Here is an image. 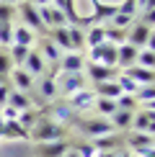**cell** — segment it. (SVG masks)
I'll use <instances>...</instances> for the list:
<instances>
[{
  "label": "cell",
  "mask_w": 155,
  "mask_h": 157,
  "mask_svg": "<svg viewBox=\"0 0 155 157\" xmlns=\"http://www.w3.org/2000/svg\"><path fill=\"white\" fill-rule=\"evenodd\" d=\"M134 64L153 70V67H155V54H153V49H145V47H142V49L137 52V62H134Z\"/></svg>",
  "instance_id": "34"
},
{
  "label": "cell",
  "mask_w": 155,
  "mask_h": 157,
  "mask_svg": "<svg viewBox=\"0 0 155 157\" xmlns=\"http://www.w3.org/2000/svg\"><path fill=\"white\" fill-rule=\"evenodd\" d=\"M153 98H155L153 85H140V88L134 90V101H137V106H145V111H155Z\"/></svg>",
  "instance_id": "25"
},
{
  "label": "cell",
  "mask_w": 155,
  "mask_h": 157,
  "mask_svg": "<svg viewBox=\"0 0 155 157\" xmlns=\"http://www.w3.org/2000/svg\"><path fill=\"white\" fill-rule=\"evenodd\" d=\"M147 3H153V0H137V8H142V5H147Z\"/></svg>",
  "instance_id": "48"
},
{
  "label": "cell",
  "mask_w": 155,
  "mask_h": 157,
  "mask_svg": "<svg viewBox=\"0 0 155 157\" xmlns=\"http://www.w3.org/2000/svg\"><path fill=\"white\" fill-rule=\"evenodd\" d=\"M8 93H10V88H8L5 82H0V108L8 103Z\"/></svg>",
  "instance_id": "42"
},
{
  "label": "cell",
  "mask_w": 155,
  "mask_h": 157,
  "mask_svg": "<svg viewBox=\"0 0 155 157\" xmlns=\"http://www.w3.org/2000/svg\"><path fill=\"white\" fill-rule=\"evenodd\" d=\"M13 44V23H0V47Z\"/></svg>",
  "instance_id": "37"
},
{
  "label": "cell",
  "mask_w": 155,
  "mask_h": 157,
  "mask_svg": "<svg viewBox=\"0 0 155 157\" xmlns=\"http://www.w3.org/2000/svg\"><path fill=\"white\" fill-rule=\"evenodd\" d=\"M29 3H31V5H36V8H39V5H52V0H29Z\"/></svg>",
  "instance_id": "44"
},
{
  "label": "cell",
  "mask_w": 155,
  "mask_h": 157,
  "mask_svg": "<svg viewBox=\"0 0 155 157\" xmlns=\"http://www.w3.org/2000/svg\"><path fill=\"white\" fill-rule=\"evenodd\" d=\"M62 157H80V155H78V152H75V149H73V147H70V149H67V152H65Z\"/></svg>",
  "instance_id": "45"
},
{
  "label": "cell",
  "mask_w": 155,
  "mask_h": 157,
  "mask_svg": "<svg viewBox=\"0 0 155 157\" xmlns=\"http://www.w3.org/2000/svg\"><path fill=\"white\" fill-rule=\"evenodd\" d=\"M39 18H42L44 29H60V26H67V18H65V13L60 8H54V5H39Z\"/></svg>",
  "instance_id": "6"
},
{
  "label": "cell",
  "mask_w": 155,
  "mask_h": 157,
  "mask_svg": "<svg viewBox=\"0 0 155 157\" xmlns=\"http://www.w3.org/2000/svg\"><path fill=\"white\" fill-rule=\"evenodd\" d=\"M85 67V54L83 52H65L57 62V70L60 72H83Z\"/></svg>",
  "instance_id": "9"
},
{
  "label": "cell",
  "mask_w": 155,
  "mask_h": 157,
  "mask_svg": "<svg viewBox=\"0 0 155 157\" xmlns=\"http://www.w3.org/2000/svg\"><path fill=\"white\" fill-rule=\"evenodd\" d=\"M90 144L98 149V152H116V149L124 144V139H121V136L114 132V134H106V136H96Z\"/></svg>",
  "instance_id": "16"
},
{
  "label": "cell",
  "mask_w": 155,
  "mask_h": 157,
  "mask_svg": "<svg viewBox=\"0 0 155 157\" xmlns=\"http://www.w3.org/2000/svg\"><path fill=\"white\" fill-rule=\"evenodd\" d=\"M67 34H70V47H73V52H80L85 47V29H80V26H67Z\"/></svg>",
  "instance_id": "28"
},
{
  "label": "cell",
  "mask_w": 155,
  "mask_h": 157,
  "mask_svg": "<svg viewBox=\"0 0 155 157\" xmlns=\"http://www.w3.org/2000/svg\"><path fill=\"white\" fill-rule=\"evenodd\" d=\"M39 57H42L44 62H49V64H57L60 57H62V52H60V47H57L49 36H44L42 41H39Z\"/></svg>",
  "instance_id": "14"
},
{
  "label": "cell",
  "mask_w": 155,
  "mask_h": 157,
  "mask_svg": "<svg viewBox=\"0 0 155 157\" xmlns=\"http://www.w3.org/2000/svg\"><path fill=\"white\" fill-rule=\"evenodd\" d=\"M16 16L21 18V26H26V29H31V31H42V34L47 31V29H44V23H42V18H39L36 5H31L29 0H21V3H18Z\"/></svg>",
  "instance_id": "2"
},
{
  "label": "cell",
  "mask_w": 155,
  "mask_h": 157,
  "mask_svg": "<svg viewBox=\"0 0 155 157\" xmlns=\"http://www.w3.org/2000/svg\"><path fill=\"white\" fill-rule=\"evenodd\" d=\"M127 44L137 49H153V26H145V23H134L127 29Z\"/></svg>",
  "instance_id": "3"
},
{
  "label": "cell",
  "mask_w": 155,
  "mask_h": 157,
  "mask_svg": "<svg viewBox=\"0 0 155 157\" xmlns=\"http://www.w3.org/2000/svg\"><path fill=\"white\" fill-rule=\"evenodd\" d=\"M29 52H31V47H21V44H10V52H8V57H10V62L13 64H21L26 62V57H29Z\"/></svg>",
  "instance_id": "32"
},
{
  "label": "cell",
  "mask_w": 155,
  "mask_h": 157,
  "mask_svg": "<svg viewBox=\"0 0 155 157\" xmlns=\"http://www.w3.org/2000/svg\"><path fill=\"white\" fill-rule=\"evenodd\" d=\"M116 10L124 13V16H132V18H134V13H137L140 8H137V0H121V3L116 5Z\"/></svg>",
  "instance_id": "39"
},
{
  "label": "cell",
  "mask_w": 155,
  "mask_h": 157,
  "mask_svg": "<svg viewBox=\"0 0 155 157\" xmlns=\"http://www.w3.org/2000/svg\"><path fill=\"white\" fill-rule=\"evenodd\" d=\"M10 80L16 85V90H23V93H29V90H34V77L26 72L23 67L18 70H10Z\"/></svg>",
  "instance_id": "19"
},
{
  "label": "cell",
  "mask_w": 155,
  "mask_h": 157,
  "mask_svg": "<svg viewBox=\"0 0 155 157\" xmlns=\"http://www.w3.org/2000/svg\"><path fill=\"white\" fill-rule=\"evenodd\" d=\"M0 3H5V5H18L21 0H0Z\"/></svg>",
  "instance_id": "46"
},
{
  "label": "cell",
  "mask_w": 155,
  "mask_h": 157,
  "mask_svg": "<svg viewBox=\"0 0 155 157\" xmlns=\"http://www.w3.org/2000/svg\"><path fill=\"white\" fill-rule=\"evenodd\" d=\"M127 77H132L137 85H153V70H147V67H140V64H132V67H127V70H121Z\"/></svg>",
  "instance_id": "18"
},
{
  "label": "cell",
  "mask_w": 155,
  "mask_h": 157,
  "mask_svg": "<svg viewBox=\"0 0 155 157\" xmlns=\"http://www.w3.org/2000/svg\"><path fill=\"white\" fill-rule=\"evenodd\" d=\"M93 108L101 113V119H109V116L116 111V101H111V98H96Z\"/></svg>",
  "instance_id": "31"
},
{
  "label": "cell",
  "mask_w": 155,
  "mask_h": 157,
  "mask_svg": "<svg viewBox=\"0 0 155 157\" xmlns=\"http://www.w3.org/2000/svg\"><path fill=\"white\" fill-rule=\"evenodd\" d=\"M36 41L34 31L26 29V26H13V44H21V47H31Z\"/></svg>",
  "instance_id": "27"
},
{
  "label": "cell",
  "mask_w": 155,
  "mask_h": 157,
  "mask_svg": "<svg viewBox=\"0 0 155 157\" xmlns=\"http://www.w3.org/2000/svg\"><path fill=\"white\" fill-rule=\"evenodd\" d=\"M5 106L16 108V111H29V108H34V106H31V101H29V93H23V90H10V93H8V103H5Z\"/></svg>",
  "instance_id": "24"
},
{
  "label": "cell",
  "mask_w": 155,
  "mask_h": 157,
  "mask_svg": "<svg viewBox=\"0 0 155 157\" xmlns=\"http://www.w3.org/2000/svg\"><path fill=\"white\" fill-rule=\"evenodd\" d=\"M21 67H23L31 77H34V80H39V77L47 75V62H44L42 57H39V52H34V49L29 52V57H26V62L21 64Z\"/></svg>",
  "instance_id": "12"
},
{
  "label": "cell",
  "mask_w": 155,
  "mask_h": 157,
  "mask_svg": "<svg viewBox=\"0 0 155 157\" xmlns=\"http://www.w3.org/2000/svg\"><path fill=\"white\" fill-rule=\"evenodd\" d=\"M93 103H96V93H93V90H88V88H83V90H78V93L70 95L67 106L78 113V111H88V108H93Z\"/></svg>",
  "instance_id": "10"
},
{
  "label": "cell",
  "mask_w": 155,
  "mask_h": 157,
  "mask_svg": "<svg viewBox=\"0 0 155 157\" xmlns=\"http://www.w3.org/2000/svg\"><path fill=\"white\" fill-rule=\"evenodd\" d=\"M96 157H114V152H98Z\"/></svg>",
  "instance_id": "47"
},
{
  "label": "cell",
  "mask_w": 155,
  "mask_h": 157,
  "mask_svg": "<svg viewBox=\"0 0 155 157\" xmlns=\"http://www.w3.org/2000/svg\"><path fill=\"white\" fill-rule=\"evenodd\" d=\"M140 157H153V147H142V149H134Z\"/></svg>",
  "instance_id": "43"
},
{
  "label": "cell",
  "mask_w": 155,
  "mask_h": 157,
  "mask_svg": "<svg viewBox=\"0 0 155 157\" xmlns=\"http://www.w3.org/2000/svg\"><path fill=\"white\" fill-rule=\"evenodd\" d=\"M93 93H96V98H111V101H116L121 95V88H119V82L114 77V80H106V82H96Z\"/></svg>",
  "instance_id": "17"
},
{
  "label": "cell",
  "mask_w": 155,
  "mask_h": 157,
  "mask_svg": "<svg viewBox=\"0 0 155 157\" xmlns=\"http://www.w3.org/2000/svg\"><path fill=\"white\" fill-rule=\"evenodd\" d=\"M116 108H121V111H137V101H134V95H127V93H121L119 98H116Z\"/></svg>",
  "instance_id": "36"
},
{
  "label": "cell",
  "mask_w": 155,
  "mask_h": 157,
  "mask_svg": "<svg viewBox=\"0 0 155 157\" xmlns=\"http://www.w3.org/2000/svg\"><path fill=\"white\" fill-rule=\"evenodd\" d=\"M13 16H16V8H13V5L0 3V23H10Z\"/></svg>",
  "instance_id": "41"
},
{
  "label": "cell",
  "mask_w": 155,
  "mask_h": 157,
  "mask_svg": "<svg viewBox=\"0 0 155 157\" xmlns=\"http://www.w3.org/2000/svg\"><path fill=\"white\" fill-rule=\"evenodd\" d=\"M132 116H134V111H121V108H116L114 113L109 116V124H111L114 132H119V129H129V126H132Z\"/></svg>",
  "instance_id": "22"
},
{
  "label": "cell",
  "mask_w": 155,
  "mask_h": 157,
  "mask_svg": "<svg viewBox=\"0 0 155 157\" xmlns=\"http://www.w3.org/2000/svg\"><path fill=\"white\" fill-rule=\"evenodd\" d=\"M98 44H103V26L93 23L90 29H85V47L93 49V47H98Z\"/></svg>",
  "instance_id": "30"
},
{
  "label": "cell",
  "mask_w": 155,
  "mask_h": 157,
  "mask_svg": "<svg viewBox=\"0 0 155 157\" xmlns=\"http://www.w3.org/2000/svg\"><path fill=\"white\" fill-rule=\"evenodd\" d=\"M54 82H57V93L73 95V93L85 88V75L83 72H60V77H57Z\"/></svg>",
  "instance_id": "4"
},
{
  "label": "cell",
  "mask_w": 155,
  "mask_h": 157,
  "mask_svg": "<svg viewBox=\"0 0 155 157\" xmlns=\"http://www.w3.org/2000/svg\"><path fill=\"white\" fill-rule=\"evenodd\" d=\"M18 124H21V126L26 129V132H31V126H34V124L39 121V111L36 108H29V111H21V113H18V119H16Z\"/></svg>",
  "instance_id": "33"
},
{
  "label": "cell",
  "mask_w": 155,
  "mask_h": 157,
  "mask_svg": "<svg viewBox=\"0 0 155 157\" xmlns=\"http://www.w3.org/2000/svg\"><path fill=\"white\" fill-rule=\"evenodd\" d=\"M114 26V29H129V26H132V16H124V13H119L116 10L114 16H111V21H109Z\"/></svg>",
  "instance_id": "38"
},
{
  "label": "cell",
  "mask_w": 155,
  "mask_h": 157,
  "mask_svg": "<svg viewBox=\"0 0 155 157\" xmlns=\"http://www.w3.org/2000/svg\"><path fill=\"white\" fill-rule=\"evenodd\" d=\"M155 113H153V111H145V108H137V111H134V116H132V126H129V129H132V132H147V134H153L155 132Z\"/></svg>",
  "instance_id": "11"
},
{
  "label": "cell",
  "mask_w": 155,
  "mask_h": 157,
  "mask_svg": "<svg viewBox=\"0 0 155 157\" xmlns=\"http://www.w3.org/2000/svg\"><path fill=\"white\" fill-rule=\"evenodd\" d=\"M85 62H98L103 67H116V47L109 44V41H103V44H98V47H93L88 52Z\"/></svg>",
  "instance_id": "5"
},
{
  "label": "cell",
  "mask_w": 155,
  "mask_h": 157,
  "mask_svg": "<svg viewBox=\"0 0 155 157\" xmlns=\"http://www.w3.org/2000/svg\"><path fill=\"white\" fill-rule=\"evenodd\" d=\"M0 139H31V136H29V132H26L18 121H5L3 136H0Z\"/></svg>",
  "instance_id": "26"
},
{
  "label": "cell",
  "mask_w": 155,
  "mask_h": 157,
  "mask_svg": "<svg viewBox=\"0 0 155 157\" xmlns=\"http://www.w3.org/2000/svg\"><path fill=\"white\" fill-rule=\"evenodd\" d=\"M70 149L67 139H57V142H42L39 144V157H62Z\"/></svg>",
  "instance_id": "15"
},
{
  "label": "cell",
  "mask_w": 155,
  "mask_h": 157,
  "mask_svg": "<svg viewBox=\"0 0 155 157\" xmlns=\"http://www.w3.org/2000/svg\"><path fill=\"white\" fill-rule=\"evenodd\" d=\"M78 126L83 129L85 134H90L96 139V136H106V134H114V129H111V124H109V119H83V121H75Z\"/></svg>",
  "instance_id": "8"
},
{
  "label": "cell",
  "mask_w": 155,
  "mask_h": 157,
  "mask_svg": "<svg viewBox=\"0 0 155 157\" xmlns=\"http://www.w3.org/2000/svg\"><path fill=\"white\" fill-rule=\"evenodd\" d=\"M116 82H119V88H121V93H127V95H134V90L140 88V85L134 82L132 77H127L124 72H119V75H116Z\"/></svg>",
  "instance_id": "35"
},
{
  "label": "cell",
  "mask_w": 155,
  "mask_h": 157,
  "mask_svg": "<svg viewBox=\"0 0 155 157\" xmlns=\"http://www.w3.org/2000/svg\"><path fill=\"white\" fill-rule=\"evenodd\" d=\"M83 75L90 77V80H93V85H96V82L114 80L119 72H116V67H103V64H98V62H85V67H83Z\"/></svg>",
  "instance_id": "7"
},
{
  "label": "cell",
  "mask_w": 155,
  "mask_h": 157,
  "mask_svg": "<svg viewBox=\"0 0 155 157\" xmlns=\"http://www.w3.org/2000/svg\"><path fill=\"white\" fill-rule=\"evenodd\" d=\"M137 47H132V44H119L116 47V67H121V70H127V67H132L134 62H137Z\"/></svg>",
  "instance_id": "13"
},
{
  "label": "cell",
  "mask_w": 155,
  "mask_h": 157,
  "mask_svg": "<svg viewBox=\"0 0 155 157\" xmlns=\"http://www.w3.org/2000/svg\"><path fill=\"white\" fill-rule=\"evenodd\" d=\"M70 147H73L80 157H96V155H98V149H96L93 144H88V142H85V144H83V142H80V144H70Z\"/></svg>",
  "instance_id": "40"
},
{
  "label": "cell",
  "mask_w": 155,
  "mask_h": 157,
  "mask_svg": "<svg viewBox=\"0 0 155 157\" xmlns=\"http://www.w3.org/2000/svg\"><path fill=\"white\" fill-rule=\"evenodd\" d=\"M49 39L60 47V52L65 54V52H73V47H70V34H67V26H60V29H49Z\"/></svg>",
  "instance_id": "23"
},
{
  "label": "cell",
  "mask_w": 155,
  "mask_h": 157,
  "mask_svg": "<svg viewBox=\"0 0 155 157\" xmlns=\"http://www.w3.org/2000/svg\"><path fill=\"white\" fill-rule=\"evenodd\" d=\"M124 144L129 149H142V147H153V134L147 132H132L124 136Z\"/></svg>",
  "instance_id": "21"
},
{
  "label": "cell",
  "mask_w": 155,
  "mask_h": 157,
  "mask_svg": "<svg viewBox=\"0 0 155 157\" xmlns=\"http://www.w3.org/2000/svg\"><path fill=\"white\" fill-rule=\"evenodd\" d=\"M52 121H57V124H75L78 121V116H75V111L67 106V103H60V106H54L52 108V116H49Z\"/></svg>",
  "instance_id": "20"
},
{
  "label": "cell",
  "mask_w": 155,
  "mask_h": 157,
  "mask_svg": "<svg viewBox=\"0 0 155 157\" xmlns=\"http://www.w3.org/2000/svg\"><path fill=\"white\" fill-rule=\"evenodd\" d=\"M65 134H67V129H65L62 124H57V121H52V119H42V116H39V121L31 126V132H29V136H31V139H36L39 144H42V142L65 139Z\"/></svg>",
  "instance_id": "1"
},
{
  "label": "cell",
  "mask_w": 155,
  "mask_h": 157,
  "mask_svg": "<svg viewBox=\"0 0 155 157\" xmlns=\"http://www.w3.org/2000/svg\"><path fill=\"white\" fill-rule=\"evenodd\" d=\"M39 95H42L44 101H52V98L57 95V82L52 80L49 75H44V77H39Z\"/></svg>",
  "instance_id": "29"
}]
</instances>
